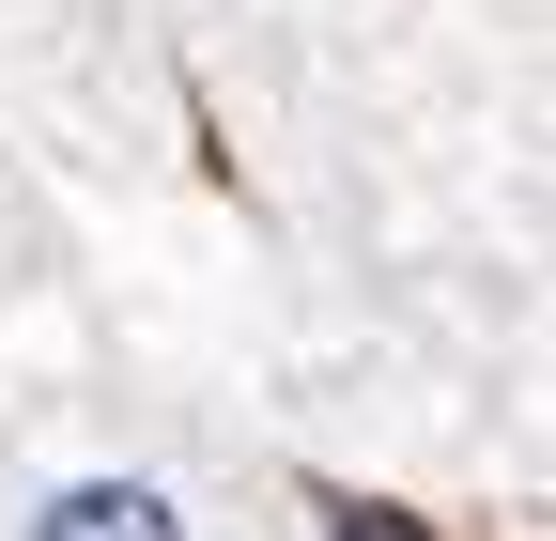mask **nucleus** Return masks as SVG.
I'll list each match as a JSON object with an SVG mask.
<instances>
[{"label": "nucleus", "instance_id": "2", "mask_svg": "<svg viewBox=\"0 0 556 541\" xmlns=\"http://www.w3.org/2000/svg\"><path fill=\"white\" fill-rule=\"evenodd\" d=\"M325 541H433V526H417V511H371V495H340V511H325Z\"/></svg>", "mask_w": 556, "mask_h": 541}, {"label": "nucleus", "instance_id": "1", "mask_svg": "<svg viewBox=\"0 0 556 541\" xmlns=\"http://www.w3.org/2000/svg\"><path fill=\"white\" fill-rule=\"evenodd\" d=\"M16 541H201V511L170 480H139V464H78V480H47L16 511Z\"/></svg>", "mask_w": 556, "mask_h": 541}]
</instances>
